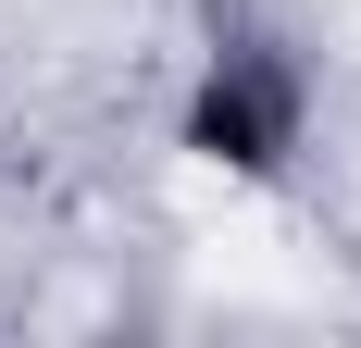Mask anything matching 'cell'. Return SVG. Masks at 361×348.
<instances>
[{
  "label": "cell",
  "instance_id": "6da1fadb",
  "mask_svg": "<svg viewBox=\"0 0 361 348\" xmlns=\"http://www.w3.org/2000/svg\"><path fill=\"white\" fill-rule=\"evenodd\" d=\"M175 149L212 162V174H274L299 149V75L262 63V50H212V75H200L187 112H175Z\"/></svg>",
  "mask_w": 361,
  "mask_h": 348
}]
</instances>
